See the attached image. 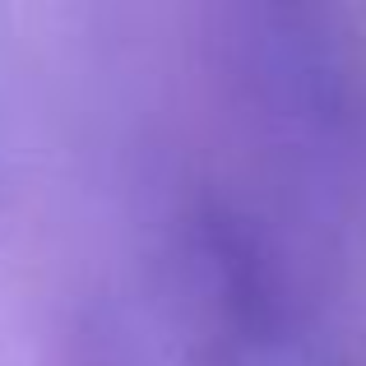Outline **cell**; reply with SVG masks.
<instances>
[{"label":"cell","mask_w":366,"mask_h":366,"mask_svg":"<svg viewBox=\"0 0 366 366\" xmlns=\"http://www.w3.org/2000/svg\"><path fill=\"white\" fill-rule=\"evenodd\" d=\"M186 366H264L283 334L287 292L269 242L242 209L209 199L177 237Z\"/></svg>","instance_id":"cell-1"}]
</instances>
